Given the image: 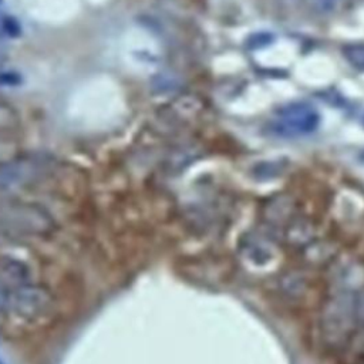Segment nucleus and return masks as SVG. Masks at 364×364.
Returning a JSON list of instances; mask_svg holds the SVG:
<instances>
[{
  "mask_svg": "<svg viewBox=\"0 0 364 364\" xmlns=\"http://www.w3.org/2000/svg\"><path fill=\"white\" fill-rule=\"evenodd\" d=\"M23 82V78L18 73L0 68V87H17Z\"/></svg>",
  "mask_w": 364,
  "mask_h": 364,
  "instance_id": "9",
  "label": "nucleus"
},
{
  "mask_svg": "<svg viewBox=\"0 0 364 364\" xmlns=\"http://www.w3.org/2000/svg\"><path fill=\"white\" fill-rule=\"evenodd\" d=\"M18 122V115L9 104L0 102V131L10 129Z\"/></svg>",
  "mask_w": 364,
  "mask_h": 364,
  "instance_id": "7",
  "label": "nucleus"
},
{
  "mask_svg": "<svg viewBox=\"0 0 364 364\" xmlns=\"http://www.w3.org/2000/svg\"><path fill=\"white\" fill-rule=\"evenodd\" d=\"M310 7L320 14L334 13L343 3V0H307Z\"/></svg>",
  "mask_w": 364,
  "mask_h": 364,
  "instance_id": "8",
  "label": "nucleus"
},
{
  "mask_svg": "<svg viewBox=\"0 0 364 364\" xmlns=\"http://www.w3.org/2000/svg\"><path fill=\"white\" fill-rule=\"evenodd\" d=\"M0 3H1V0H0Z\"/></svg>",
  "mask_w": 364,
  "mask_h": 364,
  "instance_id": "14",
  "label": "nucleus"
},
{
  "mask_svg": "<svg viewBox=\"0 0 364 364\" xmlns=\"http://www.w3.org/2000/svg\"><path fill=\"white\" fill-rule=\"evenodd\" d=\"M0 274L7 284L20 286L33 283L31 267L21 259L17 257H4L0 260Z\"/></svg>",
  "mask_w": 364,
  "mask_h": 364,
  "instance_id": "5",
  "label": "nucleus"
},
{
  "mask_svg": "<svg viewBox=\"0 0 364 364\" xmlns=\"http://www.w3.org/2000/svg\"><path fill=\"white\" fill-rule=\"evenodd\" d=\"M37 164L23 159L0 162V192L17 191L37 176Z\"/></svg>",
  "mask_w": 364,
  "mask_h": 364,
  "instance_id": "4",
  "label": "nucleus"
},
{
  "mask_svg": "<svg viewBox=\"0 0 364 364\" xmlns=\"http://www.w3.org/2000/svg\"><path fill=\"white\" fill-rule=\"evenodd\" d=\"M10 293H11V286L7 284L0 277V311H7L9 301H10Z\"/></svg>",
  "mask_w": 364,
  "mask_h": 364,
  "instance_id": "10",
  "label": "nucleus"
},
{
  "mask_svg": "<svg viewBox=\"0 0 364 364\" xmlns=\"http://www.w3.org/2000/svg\"><path fill=\"white\" fill-rule=\"evenodd\" d=\"M154 85H155V88H158L159 87V90L164 92V91H169V90H172L173 87H175V81L173 80H171L169 77H164V75H161V77H158L156 80H155V82H154Z\"/></svg>",
  "mask_w": 364,
  "mask_h": 364,
  "instance_id": "11",
  "label": "nucleus"
},
{
  "mask_svg": "<svg viewBox=\"0 0 364 364\" xmlns=\"http://www.w3.org/2000/svg\"><path fill=\"white\" fill-rule=\"evenodd\" d=\"M3 61H4V57H3V55H0V67H1V64H3Z\"/></svg>",
  "mask_w": 364,
  "mask_h": 364,
  "instance_id": "12",
  "label": "nucleus"
},
{
  "mask_svg": "<svg viewBox=\"0 0 364 364\" xmlns=\"http://www.w3.org/2000/svg\"><path fill=\"white\" fill-rule=\"evenodd\" d=\"M53 307L51 293L40 284L27 283L11 287L7 311L16 317L33 321L44 317Z\"/></svg>",
  "mask_w": 364,
  "mask_h": 364,
  "instance_id": "2",
  "label": "nucleus"
},
{
  "mask_svg": "<svg viewBox=\"0 0 364 364\" xmlns=\"http://www.w3.org/2000/svg\"><path fill=\"white\" fill-rule=\"evenodd\" d=\"M343 54L351 65L364 70V43H353L344 46Z\"/></svg>",
  "mask_w": 364,
  "mask_h": 364,
  "instance_id": "6",
  "label": "nucleus"
},
{
  "mask_svg": "<svg viewBox=\"0 0 364 364\" xmlns=\"http://www.w3.org/2000/svg\"><path fill=\"white\" fill-rule=\"evenodd\" d=\"M358 314L360 301L351 290L340 287L331 294L324 304L320 318L321 334L326 343L337 346L346 341L358 320Z\"/></svg>",
  "mask_w": 364,
  "mask_h": 364,
  "instance_id": "1",
  "label": "nucleus"
},
{
  "mask_svg": "<svg viewBox=\"0 0 364 364\" xmlns=\"http://www.w3.org/2000/svg\"><path fill=\"white\" fill-rule=\"evenodd\" d=\"M0 364H6V363L3 361V358H0Z\"/></svg>",
  "mask_w": 364,
  "mask_h": 364,
  "instance_id": "13",
  "label": "nucleus"
},
{
  "mask_svg": "<svg viewBox=\"0 0 364 364\" xmlns=\"http://www.w3.org/2000/svg\"><path fill=\"white\" fill-rule=\"evenodd\" d=\"M279 129L283 134H307L317 128L318 115L316 111L306 105H294L291 108H286L280 112L276 121Z\"/></svg>",
  "mask_w": 364,
  "mask_h": 364,
  "instance_id": "3",
  "label": "nucleus"
}]
</instances>
